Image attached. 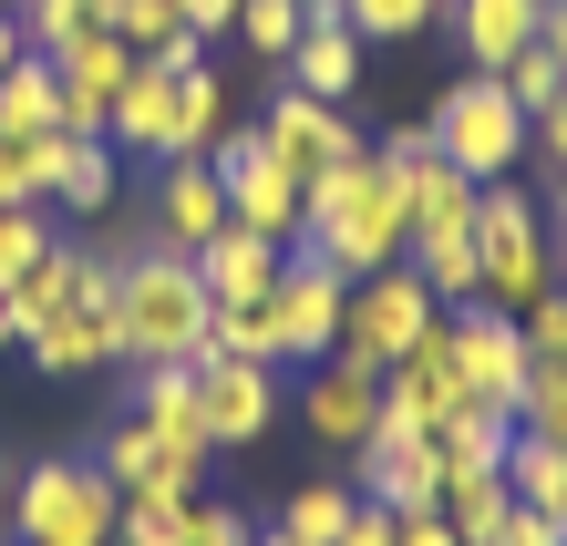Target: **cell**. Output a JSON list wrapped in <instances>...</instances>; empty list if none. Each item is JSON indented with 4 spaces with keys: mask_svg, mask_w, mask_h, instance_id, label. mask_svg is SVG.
Wrapping results in <instances>:
<instances>
[{
    "mask_svg": "<svg viewBox=\"0 0 567 546\" xmlns=\"http://www.w3.org/2000/svg\"><path fill=\"white\" fill-rule=\"evenodd\" d=\"M217 227H227V186H217V165H207V155H176V165H165V186H155V248L196 258Z\"/></svg>",
    "mask_w": 567,
    "mask_h": 546,
    "instance_id": "17",
    "label": "cell"
},
{
    "mask_svg": "<svg viewBox=\"0 0 567 546\" xmlns=\"http://www.w3.org/2000/svg\"><path fill=\"white\" fill-rule=\"evenodd\" d=\"M299 11H320V0H299Z\"/></svg>",
    "mask_w": 567,
    "mask_h": 546,
    "instance_id": "56",
    "label": "cell"
},
{
    "mask_svg": "<svg viewBox=\"0 0 567 546\" xmlns=\"http://www.w3.org/2000/svg\"><path fill=\"white\" fill-rule=\"evenodd\" d=\"M289 83H299V93H320V104H351V83H361V31L341 21V0H320V11L299 21V42H289Z\"/></svg>",
    "mask_w": 567,
    "mask_h": 546,
    "instance_id": "19",
    "label": "cell"
},
{
    "mask_svg": "<svg viewBox=\"0 0 567 546\" xmlns=\"http://www.w3.org/2000/svg\"><path fill=\"white\" fill-rule=\"evenodd\" d=\"M454 320V371H464V402H485V413H516L526 402V371H537V351H526V320L495 310V299H464Z\"/></svg>",
    "mask_w": 567,
    "mask_h": 546,
    "instance_id": "9",
    "label": "cell"
},
{
    "mask_svg": "<svg viewBox=\"0 0 567 546\" xmlns=\"http://www.w3.org/2000/svg\"><path fill=\"white\" fill-rule=\"evenodd\" d=\"M341 546H403V516H392V505H361Z\"/></svg>",
    "mask_w": 567,
    "mask_h": 546,
    "instance_id": "46",
    "label": "cell"
},
{
    "mask_svg": "<svg viewBox=\"0 0 567 546\" xmlns=\"http://www.w3.org/2000/svg\"><path fill=\"white\" fill-rule=\"evenodd\" d=\"M93 464H104L124 495H135V485H186V474H176V454H165V433H155L145 413H124L104 443H93ZM186 495H196V485H186Z\"/></svg>",
    "mask_w": 567,
    "mask_h": 546,
    "instance_id": "25",
    "label": "cell"
},
{
    "mask_svg": "<svg viewBox=\"0 0 567 546\" xmlns=\"http://www.w3.org/2000/svg\"><path fill=\"white\" fill-rule=\"evenodd\" d=\"M62 124V83H52V52H21L0 73V134H52Z\"/></svg>",
    "mask_w": 567,
    "mask_h": 546,
    "instance_id": "27",
    "label": "cell"
},
{
    "mask_svg": "<svg viewBox=\"0 0 567 546\" xmlns=\"http://www.w3.org/2000/svg\"><path fill=\"white\" fill-rule=\"evenodd\" d=\"M516 320H526V351H537V361H557V371H567V289H547V299H537V310H516Z\"/></svg>",
    "mask_w": 567,
    "mask_h": 546,
    "instance_id": "43",
    "label": "cell"
},
{
    "mask_svg": "<svg viewBox=\"0 0 567 546\" xmlns=\"http://www.w3.org/2000/svg\"><path fill=\"white\" fill-rule=\"evenodd\" d=\"M557 217H567V155H557Z\"/></svg>",
    "mask_w": 567,
    "mask_h": 546,
    "instance_id": "54",
    "label": "cell"
},
{
    "mask_svg": "<svg viewBox=\"0 0 567 546\" xmlns=\"http://www.w3.org/2000/svg\"><path fill=\"white\" fill-rule=\"evenodd\" d=\"M0 11H21V0H0Z\"/></svg>",
    "mask_w": 567,
    "mask_h": 546,
    "instance_id": "57",
    "label": "cell"
},
{
    "mask_svg": "<svg viewBox=\"0 0 567 546\" xmlns=\"http://www.w3.org/2000/svg\"><path fill=\"white\" fill-rule=\"evenodd\" d=\"M186 546H258V526L238 516V505H207V495H196V516H186Z\"/></svg>",
    "mask_w": 567,
    "mask_h": 546,
    "instance_id": "44",
    "label": "cell"
},
{
    "mask_svg": "<svg viewBox=\"0 0 567 546\" xmlns=\"http://www.w3.org/2000/svg\"><path fill=\"white\" fill-rule=\"evenodd\" d=\"M299 423H310L330 454H361V443L382 433V371L351 361V351L310 361V382H299Z\"/></svg>",
    "mask_w": 567,
    "mask_h": 546,
    "instance_id": "10",
    "label": "cell"
},
{
    "mask_svg": "<svg viewBox=\"0 0 567 546\" xmlns=\"http://www.w3.org/2000/svg\"><path fill=\"white\" fill-rule=\"evenodd\" d=\"M351 516H361V495H351V485H299L279 526H289L299 546H341V536H351Z\"/></svg>",
    "mask_w": 567,
    "mask_h": 546,
    "instance_id": "34",
    "label": "cell"
},
{
    "mask_svg": "<svg viewBox=\"0 0 567 546\" xmlns=\"http://www.w3.org/2000/svg\"><path fill=\"white\" fill-rule=\"evenodd\" d=\"M423 134H433V155H444V165H464L475 186H495V176H516V155H526V104L495 73H464L444 104H433Z\"/></svg>",
    "mask_w": 567,
    "mask_h": 546,
    "instance_id": "5",
    "label": "cell"
},
{
    "mask_svg": "<svg viewBox=\"0 0 567 546\" xmlns=\"http://www.w3.org/2000/svg\"><path fill=\"white\" fill-rule=\"evenodd\" d=\"M516 423H526V433H547V443H567V371H557V361H537V371H526Z\"/></svg>",
    "mask_w": 567,
    "mask_h": 546,
    "instance_id": "40",
    "label": "cell"
},
{
    "mask_svg": "<svg viewBox=\"0 0 567 546\" xmlns=\"http://www.w3.org/2000/svg\"><path fill=\"white\" fill-rule=\"evenodd\" d=\"M495 546H567V516H547V505H516V495H506V526H495Z\"/></svg>",
    "mask_w": 567,
    "mask_h": 546,
    "instance_id": "45",
    "label": "cell"
},
{
    "mask_svg": "<svg viewBox=\"0 0 567 546\" xmlns=\"http://www.w3.org/2000/svg\"><path fill=\"white\" fill-rule=\"evenodd\" d=\"M341 299H351V279L330 258H310V248H289L279 258V279H269V340H279V361H330L341 351Z\"/></svg>",
    "mask_w": 567,
    "mask_h": 546,
    "instance_id": "8",
    "label": "cell"
},
{
    "mask_svg": "<svg viewBox=\"0 0 567 546\" xmlns=\"http://www.w3.org/2000/svg\"><path fill=\"white\" fill-rule=\"evenodd\" d=\"M83 258H93V248L52 237V248H42V258H31L21 279H11V320H21V340H31V330H52L62 310H73V279H83Z\"/></svg>",
    "mask_w": 567,
    "mask_h": 546,
    "instance_id": "24",
    "label": "cell"
},
{
    "mask_svg": "<svg viewBox=\"0 0 567 546\" xmlns=\"http://www.w3.org/2000/svg\"><path fill=\"white\" fill-rule=\"evenodd\" d=\"M537 42H547V52L567 62V0H547V21H537Z\"/></svg>",
    "mask_w": 567,
    "mask_h": 546,
    "instance_id": "49",
    "label": "cell"
},
{
    "mask_svg": "<svg viewBox=\"0 0 567 546\" xmlns=\"http://www.w3.org/2000/svg\"><path fill=\"white\" fill-rule=\"evenodd\" d=\"M413 279L444 299V310H464V299H485V258H475V227H454V237H413Z\"/></svg>",
    "mask_w": 567,
    "mask_h": 546,
    "instance_id": "26",
    "label": "cell"
},
{
    "mask_svg": "<svg viewBox=\"0 0 567 546\" xmlns=\"http://www.w3.org/2000/svg\"><path fill=\"white\" fill-rule=\"evenodd\" d=\"M11 546H31V536H11Z\"/></svg>",
    "mask_w": 567,
    "mask_h": 546,
    "instance_id": "58",
    "label": "cell"
},
{
    "mask_svg": "<svg viewBox=\"0 0 567 546\" xmlns=\"http://www.w3.org/2000/svg\"><path fill=\"white\" fill-rule=\"evenodd\" d=\"M11 62H21V21L0 11V73H11Z\"/></svg>",
    "mask_w": 567,
    "mask_h": 546,
    "instance_id": "50",
    "label": "cell"
},
{
    "mask_svg": "<svg viewBox=\"0 0 567 546\" xmlns=\"http://www.w3.org/2000/svg\"><path fill=\"white\" fill-rule=\"evenodd\" d=\"M258 546H299V536H289V526H269V536H258Z\"/></svg>",
    "mask_w": 567,
    "mask_h": 546,
    "instance_id": "55",
    "label": "cell"
},
{
    "mask_svg": "<svg viewBox=\"0 0 567 546\" xmlns=\"http://www.w3.org/2000/svg\"><path fill=\"white\" fill-rule=\"evenodd\" d=\"M475 258H485V299L495 310H537L557 289V248H547V217L516 176L475 186Z\"/></svg>",
    "mask_w": 567,
    "mask_h": 546,
    "instance_id": "3",
    "label": "cell"
},
{
    "mask_svg": "<svg viewBox=\"0 0 567 546\" xmlns=\"http://www.w3.org/2000/svg\"><path fill=\"white\" fill-rule=\"evenodd\" d=\"M11 485H21V474H11V454H0V526H11Z\"/></svg>",
    "mask_w": 567,
    "mask_h": 546,
    "instance_id": "52",
    "label": "cell"
},
{
    "mask_svg": "<svg viewBox=\"0 0 567 546\" xmlns=\"http://www.w3.org/2000/svg\"><path fill=\"white\" fill-rule=\"evenodd\" d=\"M433 11L444 0H341V21L361 42H413V31H433Z\"/></svg>",
    "mask_w": 567,
    "mask_h": 546,
    "instance_id": "37",
    "label": "cell"
},
{
    "mask_svg": "<svg viewBox=\"0 0 567 546\" xmlns=\"http://www.w3.org/2000/svg\"><path fill=\"white\" fill-rule=\"evenodd\" d=\"M351 495H361V505H392V516H423V505L444 495V464H433L423 433H392V423H382V433L351 454Z\"/></svg>",
    "mask_w": 567,
    "mask_h": 546,
    "instance_id": "14",
    "label": "cell"
},
{
    "mask_svg": "<svg viewBox=\"0 0 567 546\" xmlns=\"http://www.w3.org/2000/svg\"><path fill=\"white\" fill-rule=\"evenodd\" d=\"M52 207H62V217H104V207H114V145H104V134H73Z\"/></svg>",
    "mask_w": 567,
    "mask_h": 546,
    "instance_id": "32",
    "label": "cell"
},
{
    "mask_svg": "<svg viewBox=\"0 0 567 546\" xmlns=\"http://www.w3.org/2000/svg\"><path fill=\"white\" fill-rule=\"evenodd\" d=\"M547 248H557V289H567V217H557V227H547Z\"/></svg>",
    "mask_w": 567,
    "mask_h": 546,
    "instance_id": "51",
    "label": "cell"
},
{
    "mask_svg": "<svg viewBox=\"0 0 567 546\" xmlns=\"http://www.w3.org/2000/svg\"><path fill=\"white\" fill-rule=\"evenodd\" d=\"M258 134H269V155L299 165V176H320V165H341V155L372 145V134L351 124V104H320V93H299V83H279V104L258 114Z\"/></svg>",
    "mask_w": 567,
    "mask_h": 546,
    "instance_id": "12",
    "label": "cell"
},
{
    "mask_svg": "<svg viewBox=\"0 0 567 546\" xmlns=\"http://www.w3.org/2000/svg\"><path fill=\"white\" fill-rule=\"evenodd\" d=\"M403 546H464L444 516H433V505H423V516H403Z\"/></svg>",
    "mask_w": 567,
    "mask_h": 546,
    "instance_id": "48",
    "label": "cell"
},
{
    "mask_svg": "<svg viewBox=\"0 0 567 546\" xmlns=\"http://www.w3.org/2000/svg\"><path fill=\"white\" fill-rule=\"evenodd\" d=\"M454 402H464V371H454V320H433L413 351L382 371V423H392V433H433V423L454 413Z\"/></svg>",
    "mask_w": 567,
    "mask_h": 546,
    "instance_id": "11",
    "label": "cell"
},
{
    "mask_svg": "<svg viewBox=\"0 0 567 546\" xmlns=\"http://www.w3.org/2000/svg\"><path fill=\"white\" fill-rule=\"evenodd\" d=\"M299 21H310V11H299V0H238V21H227V31H238V42H248L258 62H289Z\"/></svg>",
    "mask_w": 567,
    "mask_h": 546,
    "instance_id": "35",
    "label": "cell"
},
{
    "mask_svg": "<svg viewBox=\"0 0 567 546\" xmlns=\"http://www.w3.org/2000/svg\"><path fill=\"white\" fill-rule=\"evenodd\" d=\"M135 413L165 433V454H176V474L196 485V474H207V423H196V361H135Z\"/></svg>",
    "mask_w": 567,
    "mask_h": 546,
    "instance_id": "16",
    "label": "cell"
},
{
    "mask_svg": "<svg viewBox=\"0 0 567 546\" xmlns=\"http://www.w3.org/2000/svg\"><path fill=\"white\" fill-rule=\"evenodd\" d=\"M104 31H114V42H135V52H155L165 31H176V0H104Z\"/></svg>",
    "mask_w": 567,
    "mask_h": 546,
    "instance_id": "41",
    "label": "cell"
},
{
    "mask_svg": "<svg viewBox=\"0 0 567 546\" xmlns=\"http://www.w3.org/2000/svg\"><path fill=\"white\" fill-rule=\"evenodd\" d=\"M217 165V186H227V227H258V237H279V248H299V207H310V176L299 165L269 155V134H217L207 145Z\"/></svg>",
    "mask_w": 567,
    "mask_h": 546,
    "instance_id": "6",
    "label": "cell"
},
{
    "mask_svg": "<svg viewBox=\"0 0 567 546\" xmlns=\"http://www.w3.org/2000/svg\"><path fill=\"white\" fill-rule=\"evenodd\" d=\"M433 516H444L464 546H495V526H506V474H444Z\"/></svg>",
    "mask_w": 567,
    "mask_h": 546,
    "instance_id": "29",
    "label": "cell"
},
{
    "mask_svg": "<svg viewBox=\"0 0 567 546\" xmlns=\"http://www.w3.org/2000/svg\"><path fill=\"white\" fill-rule=\"evenodd\" d=\"M186 516H196L186 485H135L114 516V546H186Z\"/></svg>",
    "mask_w": 567,
    "mask_h": 546,
    "instance_id": "30",
    "label": "cell"
},
{
    "mask_svg": "<svg viewBox=\"0 0 567 546\" xmlns=\"http://www.w3.org/2000/svg\"><path fill=\"white\" fill-rule=\"evenodd\" d=\"M433 320H444V299L413 279V258H392V268H372V279H351V299H341V351L372 361V371H392Z\"/></svg>",
    "mask_w": 567,
    "mask_h": 546,
    "instance_id": "7",
    "label": "cell"
},
{
    "mask_svg": "<svg viewBox=\"0 0 567 546\" xmlns=\"http://www.w3.org/2000/svg\"><path fill=\"white\" fill-rule=\"evenodd\" d=\"M537 21H547V0H454V42H464V62H485V73H506L516 52H537Z\"/></svg>",
    "mask_w": 567,
    "mask_h": 546,
    "instance_id": "22",
    "label": "cell"
},
{
    "mask_svg": "<svg viewBox=\"0 0 567 546\" xmlns=\"http://www.w3.org/2000/svg\"><path fill=\"white\" fill-rule=\"evenodd\" d=\"M176 21H186V31H207V42H217V31L238 21V0H176Z\"/></svg>",
    "mask_w": 567,
    "mask_h": 546,
    "instance_id": "47",
    "label": "cell"
},
{
    "mask_svg": "<svg viewBox=\"0 0 567 546\" xmlns=\"http://www.w3.org/2000/svg\"><path fill=\"white\" fill-rule=\"evenodd\" d=\"M217 134H227V83H217V62H196V73H176V155H207Z\"/></svg>",
    "mask_w": 567,
    "mask_h": 546,
    "instance_id": "31",
    "label": "cell"
},
{
    "mask_svg": "<svg viewBox=\"0 0 567 546\" xmlns=\"http://www.w3.org/2000/svg\"><path fill=\"white\" fill-rule=\"evenodd\" d=\"M114 320H124V361H196L217 299L196 279V258L145 248V258H114Z\"/></svg>",
    "mask_w": 567,
    "mask_h": 546,
    "instance_id": "2",
    "label": "cell"
},
{
    "mask_svg": "<svg viewBox=\"0 0 567 546\" xmlns=\"http://www.w3.org/2000/svg\"><path fill=\"white\" fill-rule=\"evenodd\" d=\"M135 42H114V31H83L73 52H52V83H62V134H104L114 93L135 83Z\"/></svg>",
    "mask_w": 567,
    "mask_h": 546,
    "instance_id": "13",
    "label": "cell"
},
{
    "mask_svg": "<svg viewBox=\"0 0 567 546\" xmlns=\"http://www.w3.org/2000/svg\"><path fill=\"white\" fill-rule=\"evenodd\" d=\"M196 361H269V371H279L269 310H217V320H207V351H196Z\"/></svg>",
    "mask_w": 567,
    "mask_h": 546,
    "instance_id": "36",
    "label": "cell"
},
{
    "mask_svg": "<svg viewBox=\"0 0 567 546\" xmlns=\"http://www.w3.org/2000/svg\"><path fill=\"white\" fill-rule=\"evenodd\" d=\"M104 145H124V155H176V73L165 62H135V83L114 93V114H104Z\"/></svg>",
    "mask_w": 567,
    "mask_h": 546,
    "instance_id": "20",
    "label": "cell"
},
{
    "mask_svg": "<svg viewBox=\"0 0 567 546\" xmlns=\"http://www.w3.org/2000/svg\"><path fill=\"white\" fill-rule=\"evenodd\" d=\"M495 83H506V93H516V104H526V114H547V104H557V93H567V62H557V52L537 42V52H516V62H506V73H495Z\"/></svg>",
    "mask_w": 567,
    "mask_h": 546,
    "instance_id": "39",
    "label": "cell"
},
{
    "mask_svg": "<svg viewBox=\"0 0 567 546\" xmlns=\"http://www.w3.org/2000/svg\"><path fill=\"white\" fill-rule=\"evenodd\" d=\"M11 340H21V320H11V289H0V351H11Z\"/></svg>",
    "mask_w": 567,
    "mask_h": 546,
    "instance_id": "53",
    "label": "cell"
},
{
    "mask_svg": "<svg viewBox=\"0 0 567 546\" xmlns=\"http://www.w3.org/2000/svg\"><path fill=\"white\" fill-rule=\"evenodd\" d=\"M299 248L330 258L341 279H372V268H392L413 248V227H403V176L361 145L341 165H320L310 176V207H299Z\"/></svg>",
    "mask_w": 567,
    "mask_h": 546,
    "instance_id": "1",
    "label": "cell"
},
{
    "mask_svg": "<svg viewBox=\"0 0 567 546\" xmlns=\"http://www.w3.org/2000/svg\"><path fill=\"white\" fill-rule=\"evenodd\" d=\"M269 413H279L269 361H196V423H207L217 454H227V443H258Z\"/></svg>",
    "mask_w": 567,
    "mask_h": 546,
    "instance_id": "15",
    "label": "cell"
},
{
    "mask_svg": "<svg viewBox=\"0 0 567 546\" xmlns=\"http://www.w3.org/2000/svg\"><path fill=\"white\" fill-rule=\"evenodd\" d=\"M52 237H62V227H52V207H0V289H11L21 268L52 248Z\"/></svg>",
    "mask_w": 567,
    "mask_h": 546,
    "instance_id": "38",
    "label": "cell"
},
{
    "mask_svg": "<svg viewBox=\"0 0 567 546\" xmlns=\"http://www.w3.org/2000/svg\"><path fill=\"white\" fill-rule=\"evenodd\" d=\"M444 474H506V443H516V413H485V402H454L444 423L423 433Z\"/></svg>",
    "mask_w": 567,
    "mask_h": 546,
    "instance_id": "23",
    "label": "cell"
},
{
    "mask_svg": "<svg viewBox=\"0 0 567 546\" xmlns=\"http://www.w3.org/2000/svg\"><path fill=\"white\" fill-rule=\"evenodd\" d=\"M114 516H124V485L104 464H31L11 485V536L31 546H114Z\"/></svg>",
    "mask_w": 567,
    "mask_h": 546,
    "instance_id": "4",
    "label": "cell"
},
{
    "mask_svg": "<svg viewBox=\"0 0 567 546\" xmlns=\"http://www.w3.org/2000/svg\"><path fill=\"white\" fill-rule=\"evenodd\" d=\"M0 207H52L42 165H31V134H0Z\"/></svg>",
    "mask_w": 567,
    "mask_h": 546,
    "instance_id": "42",
    "label": "cell"
},
{
    "mask_svg": "<svg viewBox=\"0 0 567 546\" xmlns=\"http://www.w3.org/2000/svg\"><path fill=\"white\" fill-rule=\"evenodd\" d=\"M21 52H73L83 31H104V0H21Z\"/></svg>",
    "mask_w": 567,
    "mask_h": 546,
    "instance_id": "33",
    "label": "cell"
},
{
    "mask_svg": "<svg viewBox=\"0 0 567 546\" xmlns=\"http://www.w3.org/2000/svg\"><path fill=\"white\" fill-rule=\"evenodd\" d=\"M279 237H258V227H217L207 248H196V279H207V299L217 310H258L269 299V279H279Z\"/></svg>",
    "mask_w": 567,
    "mask_h": 546,
    "instance_id": "18",
    "label": "cell"
},
{
    "mask_svg": "<svg viewBox=\"0 0 567 546\" xmlns=\"http://www.w3.org/2000/svg\"><path fill=\"white\" fill-rule=\"evenodd\" d=\"M506 495H516V505H547V516H567V443H547V433L516 423V443H506Z\"/></svg>",
    "mask_w": 567,
    "mask_h": 546,
    "instance_id": "28",
    "label": "cell"
},
{
    "mask_svg": "<svg viewBox=\"0 0 567 546\" xmlns=\"http://www.w3.org/2000/svg\"><path fill=\"white\" fill-rule=\"evenodd\" d=\"M403 176V227L413 237H454V227H475V176L464 165H444V155H413V165H392Z\"/></svg>",
    "mask_w": 567,
    "mask_h": 546,
    "instance_id": "21",
    "label": "cell"
}]
</instances>
